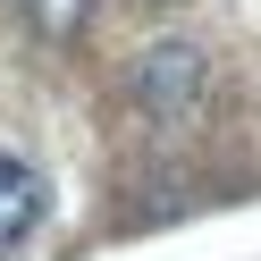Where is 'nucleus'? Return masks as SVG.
Wrapping results in <instances>:
<instances>
[{
	"label": "nucleus",
	"instance_id": "nucleus-3",
	"mask_svg": "<svg viewBox=\"0 0 261 261\" xmlns=\"http://www.w3.org/2000/svg\"><path fill=\"white\" fill-rule=\"evenodd\" d=\"M25 17H34V34H51V42H68L76 25L93 17V0H25Z\"/></svg>",
	"mask_w": 261,
	"mask_h": 261
},
{
	"label": "nucleus",
	"instance_id": "nucleus-2",
	"mask_svg": "<svg viewBox=\"0 0 261 261\" xmlns=\"http://www.w3.org/2000/svg\"><path fill=\"white\" fill-rule=\"evenodd\" d=\"M42 211H51V186H42L25 160L0 152V253H17V244L42 227Z\"/></svg>",
	"mask_w": 261,
	"mask_h": 261
},
{
	"label": "nucleus",
	"instance_id": "nucleus-1",
	"mask_svg": "<svg viewBox=\"0 0 261 261\" xmlns=\"http://www.w3.org/2000/svg\"><path fill=\"white\" fill-rule=\"evenodd\" d=\"M202 85H211V51H202V42H186V34L143 42V51H135V68H126V93H135V110H143V118H160V126L194 118Z\"/></svg>",
	"mask_w": 261,
	"mask_h": 261
}]
</instances>
